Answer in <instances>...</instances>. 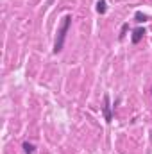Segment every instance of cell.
I'll return each mask as SVG.
<instances>
[{
	"instance_id": "cell-1",
	"label": "cell",
	"mask_w": 152,
	"mask_h": 154,
	"mask_svg": "<svg viewBox=\"0 0 152 154\" xmlns=\"http://www.w3.org/2000/svg\"><path fill=\"white\" fill-rule=\"evenodd\" d=\"M70 25H72V16L66 14V16L61 20V25H59V29H57V38H56V43H54V54H57V52L63 50L66 34H68V31H70Z\"/></svg>"
},
{
	"instance_id": "cell-2",
	"label": "cell",
	"mask_w": 152,
	"mask_h": 154,
	"mask_svg": "<svg viewBox=\"0 0 152 154\" xmlns=\"http://www.w3.org/2000/svg\"><path fill=\"white\" fill-rule=\"evenodd\" d=\"M102 111H104V118H106V122L109 124V122L113 120V113H111V102H109V95H108V93L104 95V106H102Z\"/></svg>"
},
{
	"instance_id": "cell-3",
	"label": "cell",
	"mask_w": 152,
	"mask_h": 154,
	"mask_svg": "<svg viewBox=\"0 0 152 154\" xmlns=\"http://www.w3.org/2000/svg\"><path fill=\"white\" fill-rule=\"evenodd\" d=\"M147 34V31L143 29V27H138V29H134L132 31V36H131V41L134 43V45H138L141 39H143V36Z\"/></svg>"
},
{
	"instance_id": "cell-4",
	"label": "cell",
	"mask_w": 152,
	"mask_h": 154,
	"mask_svg": "<svg viewBox=\"0 0 152 154\" xmlns=\"http://www.w3.org/2000/svg\"><path fill=\"white\" fill-rule=\"evenodd\" d=\"M106 11H108L106 0H99V2H97V13H99V14H106Z\"/></svg>"
},
{
	"instance_id": "cell-5",
	"label": "cell",
	"mask_w": 152,
	"mask_h": 154,
	"mask_svg": "<svg viewBox=\"0 0 152 154\" xmlns=\"http://www.w3.org/2000/svg\"><path fill=\"white\" fill-rule=\"evenodd\" d=\"M23 151H25V154H36V147L29 142H23Z\"/></svg>"
},
{
	"instance_id": "cell-6",
	"label": "cell",
	"mask_w": 152,
	"mask_h": 154,
	"mask_svg": "<svg viewBox=\"0 0 152 154\" xmlns=\"http://www.w3.org/2000/svg\"><path fill=\"white\" fill-rule=\"evenodd\" d=\"M134 20H136L138 23H141V22H145V20H147V16H145L141 11H136V14H134Z\"/></svg>"
},
{
	"instance_id": "cell-7",
	"label": "cell",
	"mask_w": 152,
	"mask_h": 154,
	"mask_svg": "<svg viewBox=\"0 0 152 154\" xmlns=\"http://www.w3.org/2000/svg\"><path fill=\"white\" fill-rule=\"evenodd\" d=\"M125 31H127V23H125V25L122 27V34H120V39L123 38V36H125Z\"/></svg>"
}]
</instances>
